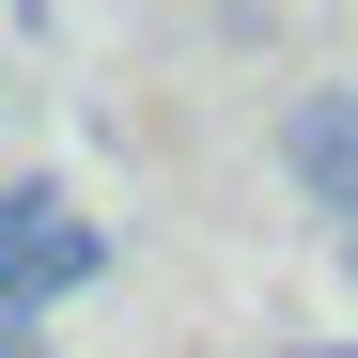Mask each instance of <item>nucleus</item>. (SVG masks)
<instances>
[{
    "instance_id": "nucleus-1",
    "label": "nucleus",
    "mask_w": 358,
    "mask_h": 358,
    "mask_svg": "<svg viewBox=\"0 0 358 358\" xmlns=\"http://www.w3.org/2000/svg\"><path fill=\"white\" fill-rule=\"evenodd\" d=\"M280 187L312 203L327 234L358 218V78H312V94H280Z\"/></svg>"
},
{
    "instance_id": "nucleus-2",
    "label": "nucleus",
    "mask_w": 358,
    "mask_h": 358,
    "mask_svg": "<svg viewBox=\"0 0 358 358\" xmlns=\"http://www.w3.org/2000/svg\"><path fill=\"white\" fill-rule=\"evenodd\" d=\"M63 218H78L63 187H0V358H16V343L47 327V312H31V250H47Z\"/></svg>"
},
{
    "instance_id": "nucleus-3",
    "label": "nucleus",
    "mask_w": 358,
    "mask_h": 358,
    "mask_svg": "<svg viewBox=\"0 0 358 358\" xmlns=\"http://www.w3.org/2000/svg\"><path fill=\"white\" fill-rule=\"evenodd\" d=\"M327 250H343V280H358V218H343V234H327Z\"/></svg>"
},
{
    "instance_id": "nucleus-4",
    "label": "nucleus",
    "mask_w": 358,
    "mask_h": 358,
    "mask_svg": "<svg viewBox=\"0 0 358 358\" xmlns=\"http://www.w3.org/2000/svg\"><path fill=\"white\" fill-rule=\"evenodd\" d=\"M343 358H358V343H343Z\"/></svg>"
}]
</instances>
